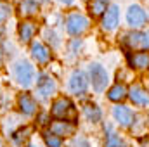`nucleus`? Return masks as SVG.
I'll list each match as a JSON object with an SVG mask.
<instances>
[{
    "label": "nucleus",
    "instance_id": "f257e3e1",
    "mask_svg": "<svg viewBox=\"0 0 149 147\" xmlns=\"http://www.w3.org/2000/svg\"><path fill=\"white\" fill-rule=\"evenodd\" d=\"M12 73H14L16 81H17L23 88L31 87V83H33V80H35V68H33V64H31L30 61H24V59H21V61H17V62L14 64Z\"/></svg>",
    "mask_w": 149,
    "mask_h": 147
},
{
    "label": "nucleus",
    "instance_id": "f03ea898",
    "mask_svg": "<svg viewBox=\"0 0 149 147\" xmlns=\"http://www.w3.org/2000/svg\"><path fill=\"white\" fill-rule=\"evenodd\" d=\"M88 76H90V83L92 88L95 92H104L108 83H109V74L106 71V68L99 62H92L88 66Z\"/></svg>",
    "mask_w": 149,
    "mask_h": 147
},
{
    "label": "nucleus",
    "instance_id": "7ed1b4c3",
    "mask_svg": "<svg viewBox=\"0 0 149 147\" xmlns=\"http://www.w3.org/2000/svg\"><path fill=\"white\" fill-rule=\"evenodd\" d=\"M88 24H90L88 19L80 12H73L66 17V30L73 37H80L81 33H85L88 30Z\"/></svg>",
    "mask_w": 149,
    "mask_h": 147
},
{
    "label": "nucleus",
    "instance_id": "20e7f679",
    "mask_svg": "<svg viewBox=\"0 0 149 147\" xmlns=\"http://www.w3.org/2000/svg\"><path fill=\"white\" fill-rule=\"evenodd\" d=\"M68 88L73 95H85L87 94V88H88V78L87 74L80 69H76L71 73L70 76V81H68Z\"/></svg>",
    "mask_w": 149,
    "mask_h": 147
},
{
    "label": "nucleus",
    "instance_id": "39448f33",
    "mask_svg": "<svg viewBox=\"0 0 149 147\" xmlns=\"http://www.w3.org/2000/svg\"><path fill=\"white\" fill-rule=\"evenodd\" d=\"M125 43L130 49H141V50H148L149 49V33L148 31H130L125 35Z\"/></svg>",
    "mask_w": 149,
    "mask_h": 147
},
{
    "label": "nucleus",
    "instance_id": "423d86ee",
    "mask_svg": "<svg viewBox=\"0 0 149 147\" xmlns=\"http://www.w3.org/2000/svg\"><path fill=\"white\" fill-rule=\"evenodd\" d=\"M146 21H148V14H146V10L141 5L134 3V5L128 7V10H127V23L132 28L139 30V28H142L146 24Z\"/></svg>",
    "mask_w": 149,
    "mask_h": 147
},
{
    "label": "nucleus",
    "instance_id": "0eeeda50",
    "mask_svg": "<svg viewBox=\"0 0 149 147\" xmlns=\"http://www.w3.org/2000/svg\"><path fill=\"white\" fill-rule=\"evenodd\" d=\"M57 90V85H56V80L47 76V74H38V80H37V94L38 97L42 99H49L56 94Z\"/></svg>",
    "mask_w": 149,
    "mask_h": 147
},
{
    "label": "nucleus",
    "instance_id": "6e6552de",
    "mask_svg": "<svg viewBox=\"0 0 149 147\" xmlns=\"http://www.w3.org/2000/svg\"><path fill=\"white\" fill-rule=\"evenodd\" d=\"M113 118L120 126H132L134 119H135V114L130 107H127L123 104H116L113 107Z\"/></svg>",
    "mask_w": 149,
    "mask_h": 147
},
{
    "label": "nucleus",
    "instance_id": "1a4fd4ad",
    "mask_svg": "<svg viewBox=\"0 0 149 147\" xmlns=\"http://www.w3.org/2000/svg\"><path fill=\"white\" fill-rule=\"evenodd\" d=\"M120 24V7L118 5H109L108 10L104 12L102 16V21H101V26L104 31H114Z\"/></svg>",
    "mask_w": 149,
    "mask_h": 147
},
{
    "label": "nucleus",
    "instance_id": "9d476101",
    "mask_svg": "<svg viewBox=\"0 0 149 147\" xmlns=\"http://www.w3.org/2000/svg\"><path fill=\"white\" fill-rule=\"evenodd\" d=\"M70 111H73V102L68 97H57L50 106L52 116H56L57 119H66Z\"/></svg>",
    "mask_w": 149,
    "mask_h": 147
},
{
    "label": "nucleus",
    "instance_id": "9b49d317",
    "mask_svg": "<svg viewBox=\"0 0 149 147\" xmlns=\"http://www.w3.org/2000/svg\"><path fill=\"white\" fill-rule=\"evenodd\" d=\"M74 128H76V126H74V123H73V121H70V119H56V121H52V123H50V133L57 135L59 139L73 135Z\"/></svg>",
    "mask_w": 149,
    "mask_h": 147
},
{
    "label": "nucleus",
    "instance_id": "f8f14e48",
    "mask_svg": "<svg viewBox=\"0 0 149 147\" xmlns=\"http://www.w3.org/2000/svg\"><path fill=\"white\" fill-rule=\"evenodd\" d=\"M128 99L132 101V104L139 106V107H148L149 106V90L139 87V85H134L128 88Z\"/></svg>",
    "mask_w": 149,
    "mask_h": 147
},
{
    "label": "nucleus",
    "instance_id": "ddd939ff",
    "mask_svg": "<svg viewBox=\"0 0 149 147\" xmlns=\"http://www.w3.org/2000/svg\"><path fill=\"white\" fill-rule=\"evenodd\" d=\"M37 31H38V26H37V23H33V21H21L19 26H17V37L21 40V43L33 42Z\"/></svg>",
    "mask_w": 149,
    "mask_h": 147
},
{
    "label": "nucleus",
    "instance_id": "4468645a",
    "mask_svg": "<svg viewBox=\"0 0 149 147\" xmlns=\"http://www.w3.org/2000/svg\"><path fill=\"white\" fill-rule=\"evenodd\" d=\"M17 107L24 116H33L37 112V101L33 99L31 94H19L17 97Z\"/></svg>",
    "mask_w": 149,
    "mask_h": 147
},
{
    "label": "nucleus",
    "instance_id": "2eb2a0df",
    "mask_svg": "<svg viewBox=\"0 0 149 147\" xmlns=\"http://www.w3.org/2000/svg\"><path fill=\"white\" fill-rule=\"evenodd\" d=\"M31 57L38 64H47L50 61V49L42 42H31Z\"/></svg>",
    "mask_w": 149,
    "mask_h": 147
},
{
    "label": "nucleus",
    "instance_id": "dca6fc26",
    "mask_svg": "<svg viewBox=\"0 0 149 147\" xmlns=\"http://www.w3.org/2000/svg\"><path fill=\"white\" fill-rule=\"evenodd\" d=\"M128 62L134 69H149V52H134L128 54Z\"/></svg>",
    "mask_w": 149,
    "mask_h": 147
},
{
    "label": "nucleus",
    "instance_id": "f3484780",
    "mask_svg": "<svg viewBox=\"0 0 149 147\" xmlns=\"http://www.w3.org/2000/svg\"><path fill=\"white\" fill-rule=\"evenodd\" d=\"M128 97V88L123 85V83H114L111 88L108 90V99L111 101V102H121V101H125Z\"/></svg>",
    "mask_w": 149,
    "mask_h": 147
},
{
    "label": "nucleus",
    "instance_id": "a211bd4d",
    "mask_svg": "<svg viewBox=\"0 0 149 147\" xmlns=\"http://www.w3.org/2000/svg\"><path fill=\"white\" fill-rule=\"evenodd\" d=\"M108 7H109V0H90L88 2V12L92 14V17L104 16Z\"/></svg>",
    "mask_w": 149,
    "mask_h": 147
},
{
    "label": "nucleus",
    "instance_id": "6ab92c4d",
    "mask_svg": "<svg viewBox=\"0 0 149 147\" xmlns=\"http://www.w3.org/2000/svg\"><path fill=\"white\" fill-rule=\"evenodd\" d=\"M83 114H85L87 121H90V123H99L101 118H102V111L97 104H85L83 106Z\"/></svg>",
    "mask_w": 149,
    "mask_h": 147
},
{
    "label": "nucleus",
    "instance_id": "aec40b11",
    "mask_svg": "<svg viewBox=\"0 0 149 147\" xmlns=\"http://www.w3.org/2000/svg\"><path fill=\"white\" fill-rule=\"evenodd\" d=\"M38 3L37 0H23L21 5H19V12L21 16H33L38 12Z\"/></svg>",
    "mask_w": 149,
    "mask_h": 147
},
{
    "label": "nucleus",
    "instance_id": "412c9836",
    "mask_svg": "<svg viewBox=\"0 0 149 147\" xmlns=\"http://www.w3.org/2000/svg\"><path fill=\"white\" fill-rule=\"evenodd\" d=\"M125 142L116 132H108L106 135V147H123Z\"/></svg>",
    "mask_w": 149,
    "mask_h": 147
},
{
    "label": "nucleus",
    "instance_id": "4be33fe9",
    "mask_svg": "<svg viewBox=\"0 0 149 147\" xmlns=\"http://www.w3.org/2000/svg\"><path fill=\"white\" fill-rule=\"evenodd\" d=\"M43 142L47 147H63V140L50 132H43Z\"/></svg>",
    "mask_w": 149,
    "mask_h": 147
},
{
    "label": "nucleus",
    "instance_id": "5701e85b",
    "mask_svg": "<svg viewBox=\"0 0 149 147\" xmlns=\"http://www.w3.org/2000/svg\"><path fill=\"white\" fill-rule=\"evenodd\" d=\"M10 16H12V7H10V3L0 0V24L5 23Z\"/></svg>",
    "mask_w": 149,
    "mask_h": 147
},
{
    "label": "nucleus",
    "instance_id": "b1692460",
    "mask_svg": "<svg viewBox=\"0 0 149 147\" xmlns=\"http://www.w3.org/2000/svg\"><path fill=\"white\" fill-rule=\"evenodd\" d=\"M70 147H92V146H90V142H88L85 137H80V135H76L73 140H71Z\"/></svg>",
    "mask_w": 149,
    "mask_h": 147
},
{
    "label": "nucleus",
    "instance_id": "393cba45",
    "mask_svg": "<svg viewBox=\"0 0 149 147\" xmlns=\"http://www.w3.org/2000/svg\"><path fill=\"white\" fill-rule=\"evenodd\" d=\"M45 37H47V42H49V43H52V47H54V49L61 45V42H59V38H57V35H56V33H54L52 30H50V31L47 30V31H45Z\"/></svg>",
    "mask_w": 149,
    "mask_h": 147
},
{
    "label": "nucleus",
    "instance_id": "a878e982",
    "mask_svg": "<svg viewBox=\"0 0 149 147\" xmlns=\"http://www.w3.org/2000/svg\"><path fill=\"white\" fill-rule=\"evenodd\" d=\"M68 47H70V52H71L73 55H76V54H78V50L81 49V40H80V38H73V40L70 42V45H68Z\"/></svg>",
    "mask_w": 149,
    "mask_h": 147
},
{
    "label": "nucleus",
    "instance_id": "bb28decb",
    "mask_svg": "<svg viewBox=\"0 0 149 147\" xmlns=\"http://www.w3.org/2000/svg\"><path fill=\"white\" fill-rule=\"evenodd\" d=\"M37 121H38V125H49V121H50V118H49V114L47 112H40L38 114V118H37Z\"/></svg>",
    "mask_w": 149,
    "mask_h": 147
},
{
    "label": "nucleus",
    "instance_id": "cd10ccee",
    "mask_svg": "<svg viewBox=\"0 0 149 147\" xmlns=\"http://www.w3.org/2000/svg\"><path fill=\"white\" fill-rule=\"evenodd\" d=\"M59 2H61V3H64V5H71L74 0H59Z\"/></svg>",
    "mask_w": 149,
    "mask_h": 147
},
{
    "label": "nucleus",
    "instance_id": "c85d7f7f",
    "mask_svg": "<svg viewBox=\"0 0 149 147\" xmlns=\"http://www.w3.org/2000/svg\"><path fill=\"white\" fill-rule=\"evenodd\" d=\"M0 147H3V142H2V139H0Z\"/></svg>",
    "mask_w": 149,
    "mask_h": 147
},
{
    "label": "nucleus",
    "instance_id": "c756f323",
    "mask_svg": "<svg viewBox=\"0 0 149 147\" xmlns=\"http://www.w3.org/2000/svg\"><path fill=\"white\" fill-rule=\"evenodd\" d=\"M30 147H35V146H30Z\"/></svg>",
    "mask_w": 149,
    "mask_h": 147
}]
</instances>
